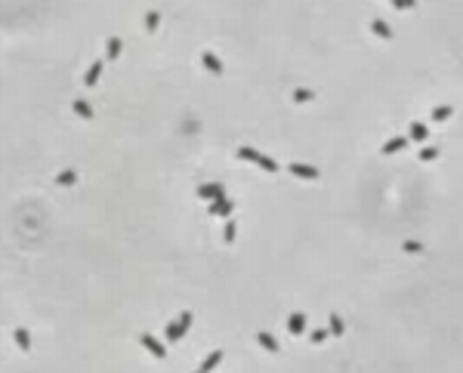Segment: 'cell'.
<instances>
[{"instance_id": "30bf717a", "label": "cell", "mask_w": 463, "mask_h": 373, "mask_svg": "<svg viewBox=\"0 0 463 373\" xmlns=\"http://www.w3.org/2000/svg\"><path fill=\"white\" fill-rule=\"evenodd\" d=\"M402 148H408V139H404V136H396V139H389L386 145H383V154H396V151H402Z\"/></svg>"}, {"instance_id": "d6986e66", "label": "cell", "mask_w": 463, "mask_h": 373, "mask_svg": "<svg viewBox=\"0 0 463 373\" xmlns=\"http://www.w3.org/2000/svg\"><path fill=\"white\" fill-rule=\"evenodd\" d=\"M454 114V108H451V105H438V108H432V120L438 123V120H448Z\"/></svg>"}, {"instance_id": "603a6c76", "label": "cell", "mask_w": 463, "mask_h": 373, "mask_svg": "<svg viewBox=\"0 0 463 373\" xmlns=\"http://www.w3.org/2000/svg\"><path fill=\"white\" fill-rule=\"evenodd\" d=\"M256 164H260L266 173H278V164L272 161V157H266V154H260V161H256Z\"/></svg>"}, {"instance_id": "ac0fdd59", "label": "cell", "mask_w": 463, "mask_h": 373, "mask_svg": "<svg viewBox=\"0 0 463 373\" xmlns=\"http://www.w3.org/2000/svg\"><path fill=\"white\" fill-rule=\"evenodd\" d=\"M158 25H161V12L158 9L146 12V31H158Z\"/></svg>"}, {"instance_id": "ffe728a7", "label": "cell", "mask_w": 463, "mask_h": 373, "mask_svg": "<svg viewBox=\"0 0 463 373\" xmlns=\"http://www.w3.org/2000/svg\"><path fill=\"white\" fill-rule=\"evenodd\" d=\"M56 182H59V185H74V182H78V173H71V170H62V173L56 176Z\"/></svg>"}, {"instance_id": "484cf974", "label": "cell", "mask_w": 463, "mask_h": 373, "mask_svg": "<svg viewBox=\"0 0 463 373\" xmlns=\"http://www.w3.org/2000/svg\"><path fill=\"white\" fill-rule=\"evenodd\" d=\"M312 96H315L312 90H296V93H294V102H309Z\"/></svg>"}, {"instance_id": "5bb4252c", "label": "cell", "mask_w": 463, "mask_h": 373, "mask_svg": "<svg viewBox=\"0 0 463 373\" xmlns=\"http://www.w3.org/2000/svg\"><path fill=\"white\" fill-rule=\"evenodd\" d=\"M74 114L84 117V120H93V108H90V105H86L84 99H74Z\"/></svg>"}, {"instance_id": "d4e9b609", "label": "cell", "mask_w": 463, "mask_h": 373, "mask_svg": "<svg viewBox=\"0 0 463 373\" xmlns=\"http://www.w3.org/2000/svg\"><path fill=\"white\" fill-rule=\"evenodd\" d=\"M402 250H404V253H420V250H423V244H417V241H404V244H402Z\"/></svg>"}, {"instance_id": "7a4b0ae2", "label": "cell", "mask_w": 463, "mask_h": 373, "mask_svg": "<svg viewBox=\"0 0 463 373\" xmlns=\"http://www.w3.org/2000/svg\"><path fill=\"white\" fill-rule=\"evenodd\" d=\"M232 210H235V201H228V198L210 201V213H213V216H232Z\"/></svg>"}, {"instance_id": "83f0119b", "label": "cell", "mask_w": 463, "mask_h": 373, "mask_svg": "<svg viewBox=\"0 0 463 373\" xmlns=\"http://www.w3.org/2000/svg\"><path fill=\"white\" fill-rule=\"evenodd\" d=\"M414 3H417V0H398V6H396V9H411Z\"/></svg>"}, {"instance_id": "ba28073f", "label": "cell", "mask_w": 463, "mask_h": 373, "mask_svg": "<svg viewBox=\"0 0 463 373\" xmlns=\"http://www.w3.org/2000/svg\"><path fill=\"white\" fill-rule=\"evenodd\" d=\"M370 31L377 34V37H383V40H392V28H389L383 19H374V22H370Z\"/></svg>"}, {"instance_id": "e0dca14e", "label": "cell", "mask_w": 463, "mask_h": 373, "mask_svg": "<svg viewBox=\"0 0 463 373\" xmlns=\"http://www.w3.org/2000/svg\"><path fill=\"white\" fill-rule=\"evenodd\" d=\"M235 235H238V222H235V219H228L226 228H222V241L232 244V241H235Z\"/></svg>"}, {"instance_id": "7c38bea8", "label": "cell", "mask_w": 463, "mask_h": 373, "mask_svg": "<svg viewBox=\"0 0 463 373\" xmlns=\"http://www.w3.org/2000/svg\"><path fill=\"white\" fill-rule=\"evenodd\" d=\"M118 56H120V40L118 37H108V43H105V59L114 62Z\"/></svg>"}, {"instance_id": "9c48e42d", "label": "cell", "mask_w": 463, "mask_h": 373, "mask_svg": "<svg viewBox=\"0 0 463 373\" xmlns=\"http://www.w3.org/2000/svg\"><path fill=\"white\" fill-rule=\"evenodd\" d=\"M220 361H222V352L216 349V352H210V355H207V358L201 361V367H198V370H201V373H210V370H213V367H216Z\"/></svg>"}, {"instance_id": "3957f363", "label": "cell", "mask_w": 463, "mask_h": 373, "mask_svg": "<svg viewBox=\"0 0 463 373\" xmlns=\"http://www.w3.org/2000/svg\"><path fill=\"white\" fill-rule=\"evenodd\" d=\"M142 346H146V349H148V352L154 355V358H164V355H167V349H164L161 343H158V340H154L152 333H142Z\"/></svg>"}, {"instance_id": "9a60e30c", "label": "cell", "mask_w": 463, "mask_h": 373, "mask_svg": "<svg viewBox=\"0 0 463 373\" xmlns=\"http://www.w3.org/2000/svg\"><path fill=\"white\" fill-rule=\"evenodd\" d=\"M16 343H19L22 352H31V333L25 327H19V330H16Z\"/></svg>"}, {"instance_id": "8992f818", "label": "cell", "mask_w": 463, "mask_h": 373, "mask_svg": "<svg viewBox=\"0 0 463 373\" xmlns=\"http://www.w3.org/2000/svg\"><path fill=\"white\" fill-rule=\"evenodd\" d=\"M201 62H204V68L210 71V74H222V62L213 56V52H201Z\"/></svg>"}, {"instance_id": "2e32d148", "label": "cell", "mask_w": 463, "mask_h": 373, "mask_svg": "<svg viewBox=\"0 0 463 373\" xmlns=\"http://www.w3.org/2000/svg\"><path fill=\"white\" fill-rule=\"evenodd\" d=\"M426 136H430V127H426V123H411V139L414 142H423Z\"/></svg>"}, {"instance_id": "f546056e", "label": "cell", "mask_w": 463, "mask_h": 373, "mask_svg": "<svg viewBox=\"0 0 463 373\" xmlns=\"http://www.w3.org/2000/svg\"><path fill=\"white\" fill-rule=\"evenodd\" d=\"M392 6H398V0H392Z\"/></svg>"}, {"instance_id": "f1b7e54d", "label": "cell", "mask_w": 463, "mask_h": 373, "mask_svg": "<svg viewBox=\"0 0 463 373\" xmlns=\"http://www.w3.org/2000/svg\"><path fill=\"white\" fill-rule=\"evenodd\" d=\"M180 321H182L186 327H192V312H182V315H180Z\"/></svg>"}, {"instance_id": "44dd1931", "label": "cell", "mask_w": 463, "mask_h": 373, "mask_svg": "<svg viewBox=\"0 0 463 373\" xmlns=\"http://www.w3.org/2000/svg\"><path fill=\"white\" fill-rule=\"evenodd\" d=\"M328 324H330L328 330H330L334 336H343V330H346V327H343V321H340V315H330V321H328Z\"/></svg>"}, {"instance_id": "4fadbf2b", "label": "cell", "mask_w": 463, "mask_h": 373, "mask_svg": "<svg viewBox=\"0 0 463 373\" xmlns=\"http://www.w3.org/2000/svg\"><path fill=\"white\" fill-rule=\"evenodd\" d=\"M99 74H102V62H93V65H90V71L84 74V83H86V86H93V83L99 80Z\"/></svg>"}, {"instance_id": "7402d4cb", "label": "cell", "mask_w": 463, "mask_h": 373, "mask_svg": "<svg viewBox=\"0 0 463 373\" xmlns=\"http://www.w3.org/2000/svg\"><path fill=\"white\" fill-rule=\"evenodd\" d=\"M238 157H241V161H260V151L256 148H238Z\"/></svg>"}, {"instance_id": "6da1fadb", "label": "cell", "mask_w": 463, "mask_h": 373, "mask_svg": "<svg viewBox=\"0 0 463 373\" xmlns=\"http://www.w3.org/2000/svg\"><path fill=\"white\" fill-rule=\"evenodd\" d=\"M198 198H204V201H220V198H226V188H222L220 182H207V185L198 188Z\"/></svg>"}, {"instance_id": "277c9868", "label": "cell", "mask_w": 463, "mask_h": 373, "mask_svg": "<svg viewBox=\"0 0 463 373\" xmlns=\"http://www.w3.org/2000/svg\"><path fill=\"white\" fill-rule=\"evenodd\" d=\"M288 170H290L294 176H300V179H318V170L309 167V164H290Z\"/></svg>"}, {"instance_id": "8fae6325", "label": "cell", "mask_w": 463, "mask_h": 373, "mask_svg": "<svg viewBox=\"0 0 463 373\" xmlns=\"http://www.w3.org/2000/svg\"><path fill=\"white\" fill-rule=\"evenodd\" d=\"M256 343H260L266 352H278V340H275L272 333H266V330H262V333H256Z\"/></svg>"}, {"instance_id": "5b68a950", "label": "cell", "mask_w": 463, "mask_h": 373, "mask_svg": "<svg viewBox=\"0 0 463 373\" xmlns=\"http://www.w3.org/2000/svg\"><path fill=\"white\" fill-rule=\"evenodd\" d=\"M288 330H290L294 336H300L302 330H306V315H302V312H294V315L288 318Z\"/></svg>"}, {"instance_id": "4316f807", "label": "cell", "mask_w": 463, "mask_h": 373, "mask_svg": "<svg viewBox=\"0 0 463 373\" xmlns=\"http://www.w3.org/2000/svg\"><path fill=\"white\" fill-rule=\"evenodd\" d=\"M328 333H330V330H315V333H312V343H324Z\"/></svg>"}, {"instance_id": "cb8c5ba5", "label": "cell", "mask_w": 463, "mask_h": 373, "mask_svg": "<svg viewBox=\"0 0 463 373\" xmlns=\"http://www.w3.org/2000/svg\"><path fill=\"white\" fill-rule=\"evenodd\" d=\"M436 157H438V148L436 145H430V148L420 151V161H436Z\"/></svg>"}, {"instance_id": "52a82bcc", "label": "cell", "mask_w": 463, "mask_h": 373, "mask_svg": "<svg viewBox=\"0 0 463 373\" xmlns=\"http://www.w3.org/2000/svg\"><path fill=\"white\" fill-rule=\"evenodd\" d=\"M186 324L182 321H176V324H167V343H180L182 340V336H186Z\"/></svg>"}]
</instances>
